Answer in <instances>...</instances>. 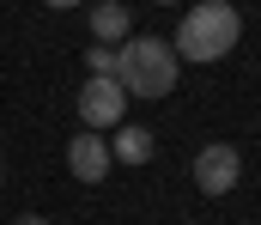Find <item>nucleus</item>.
<instances>
[{"label": "nucleus", "mask_w": 261, "mask_h": 225, "mask_svg": "<svg viewBox=\"0 0 261 225\" xmlns=\"http://www.w3.org/2000/svg\"><path fill=\"white\" fill-rule=\"evenodd\" d=\"M152 152H158L152 128H140V122H116V140H110V158H116V164H146Z\"/></svg>", "instance_id": "obj_7"}, {"label": "nucleus", "mask_w": 261, "mask_h": 225, "mask_svg": "<svg viewBox=\"0 0 261 225\" xmlns=\"http://www.w3.org/2000/svg\"><path fill=\"white\" fill-rule=\"evenodd\" d=\"M152 6H176V0H152Z\"/></svg>", "instance_id": "obj_11"}, {"label": "nucleus", "mask_w": 261, "mask_h": 225, "mask_svg": "<svg viewBox=\"0 0 261 225\" xmlns=\"http://www.w3.org/2000/svg\"><path fill=\"white\" fill-rule=\"evenodd\" d=\"M0 177H6V164H0Z\"/></svg>", "instance_id": "obj_12"}, {"label": "nucleus", "mask_w": 261, "mask_h": 225, "mask_svg": "<svg viewBox=\"0 0 261 225\" xmlns=\"http://www.w3.org/2000/svg\"><path fill=\"white\" fill-rule=\"evenodd\" d=\"M110 164H116V158H110V140H103L97 128H85V134H73V140H67V170H73L79 183H91V189H97V183L110 177Z\"/></svg>", "instance_id": "obj_5"}, {"label": "nucleus", "mask_w": 261, "mask_h": 225, "mask_svg": "<svg viewBox=\"0 0 261 225\" xmlns=\"http://www.w3.org/2000/svg\"><path fill=\"white\" fill-rule=\"evenodd\" d=\"M176 73H182V61H176V49L164 43V37H128L122 49H116V79H122V91L128 97H170L176 91Z\"/></svg>", "instance_id": "obj_2"}, {"label": "nucleus", "mask_w": 261, "mask_h": 225, "mask_svg": "<svg viewBox=\"0 0 261 225\" xmlns=\"http://www.w3.org/2000/svg\"><path fill=\"white\" fill-rule=\"evenodd\" d=\"M237 183H243V152L231 140H206L195 152V189L200 195H231Z\"/></svg>", "instance_id": "obj_3"}, {"label": "nucleus", "mask_w": 261, "mask_h": 225, "mask_svg": "<svg viewBox=\"0 0 261 225\" xmlns=\"http://www.w3.org/2000/svg\"><path fill=\"white\" fill-rule=\"evenodd\" d=\"M237 43H243V18H237V6H231V0H195V6L182 12L176 37H170L176 61H195V67L225 61Z\"/></svg>", "instance_id": "obj_1"}, {"label": "nucleus", "mask_w": 261, "mask_h": 225, "mask_svg": "<svg viewBox=\"0 0 261 225\" xmlns=\"http://www.w3.org/2000/svg\"><path fill=\"white\" fill-rule=\"evenodd\" d=\"M128 37H134L128 0H97L91 6V43H128Z\"/></svg>", "instance_id": "obj_6"}, {"label": "nucleus", "mask_w": 261, "mask_h": 225, "mask_svg": "<svg viewBox=\"0 0 261 225\" xmlns=\"http://www.w3.org/2000/svg\"><path fill=\"white\" fill-rule=\"evenodd\" d=\"M79 116H85V128H116L122 116H128V91H122V79H91L79 85Z\"/></svg>", "instance_id": "obj_4"}, {"label": "nucleus", "mask_w": 261, "mask_h": 225, "mask_svg": "<svg viewBox=\"0 0 261 225\" xmlns=\"http://www.w3.org/2000/svg\"><path fill=\"white\" fill-rule=\"evenodd\" d=\"M12 225H49V219H43V213H18Z\"/></svg>", "instance_id": "obj_9"}, {"label": "nucleus", "mask_w": 261, "mask_h": 225, "mask_svg": "<svg viewBox=\"0 0 261 225\" xmlns=\"http://www.w3.org/2000/svg\"><path fill=\"white\" fill-rule=\"evenodd\" d=\"M85 73L91 79H116V49H110V43H91V49H85Z\"/></svg>", "instance_id": "obj_8"}, {"label": "nucleus", "mask_w": 261, "mask_h": 225, "mask_svg": "<svg viewBox=\"0 0 261 225\" xmlns=\"http://www.w3.org/2000/svg\"><path fill=\"white\" fill-rule=\"evenodd\" d=\"M49 6H55V12H67V6H79V0H49Z\"/></svg>", "instance_id": "obj_10"}]
</instances>
